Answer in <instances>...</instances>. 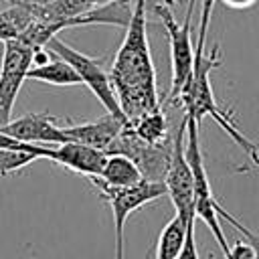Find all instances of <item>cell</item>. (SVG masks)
I'll return each instance as SVG.
<instances>
[{"label":"cell","mask_w":259,"mask_h":259,"mask_svg":"<svg viewBox=\"0 0 259 259\" xmlns=\"http://www.w3.org/2000/svg\"><path fill=\"white\" fill-rule=\"evenodd\" d=\"M164 4H168V6H172V4H174V0H164Z\"/></svg>","instance_id":"cell-26"},{"label":"cell","mask_w":259,"mask_h":259,"mask_svg":"<svg viewBox=\"0 0 259 259\" xmlns=\"http://www.w3.org/2000/svg\"><path fill=\"white\" fill-rule=\"evenodd\" d=\"M127 123L148 144H166V142H170V138H168V121H166V115H164L162 107L154 109V111H148V113H144L138 119L127 121Z\"/></svg>","instance_id":"cell-16"},{"label":"cell","mask_w":259,"mask_h":259,"mask_svg":"<svg viewBox=\"0 0 259 259\" xmlns=\"http://www.w3.org/2000/svg\"><path fill=\"white\" fill-rule=\"evenodd\" d=\"M150 257H152V255H150V253H146V259H150Z\"/></svg>","instance_id":"cell-27"},{"label":"cell","mask_w":259,"mask_h":259,"mask_svg":"<svg viewBox=\"0 0 259 259\" xmlns=\"http://www.w3.org/2000/svg\"><path fill=\"white\" fill-rule=\"evenodd\" d=\"M10 4H26V6H47L55 0H8Z\"/></svg>","instance_id":"cell-23"},{"label":"cell","mask_w":259,"mask_h":259,"mask_svg":"<svg viewBox=\"0 0 259 259\" xmlns=\"http://www.w3.org/2000/svg\"><path fill=\"white\" fill-rule=\"evenodd\" d=\"M190 223H194V221H190ZM190 223H186L182 217L174 214L166 223V227L160 231L156 251H154V259H176L182 251V245H184L186 231H188Z\"/></svg>","instance_id":"cell-15"},{"label":"cell","mask_w":259,"mask_h":259,"mask_svg":"<svg viewBox=\"0 0 259 259\" xmlns=\"http://www.w3.org/2000/svg\"><path fill=\"white\" fill-rule=\"evenodd\" d=\"M219 217H221V219H225L227 223H231V225H233V227H235V229L245 237V241H247V243L253 247V251H255V259H259V235H257V233H253L251 229H247L245 225H241V223H239L231 212H227L223 206L219 208Z\"/></svg>","instance_id":"cell-19"},{"label":"cell","mask_w":259,"mask_h":259,"mask_svg":"<svg viewBox=\"0 0 259 259\" xmlns=\"http://www.w3.org/2000/svg\"><path fill=\"white\" fill-rule=\"evenodd\" d=\"M89 182L95 186L97 194L109 204L111 214H113V251L115 259H123V229L132 212L142 208L144 204L158 200L166 196V184L164 182H152V180H142L134 186L127 188H113L103 184L99 178L91 176Z\"/></svg>","instance_id":"cell-5"},{"label":"cell","mask_w":259,"mask_h":259,"mask_svg":"<svg viewBox=\"0 0 259 259\" xmlns=\"http://www.w3.org/2000/svg\"><path fill=\"white\" fill-rule=\"evenodd\" d=\"M109 81L127 121L162 107L146 32V0H136L123 42L109 69Z\"/></svg>","instance_id":"cell-1"},{"label":"cell","mask_w":259,"mask_h":259,"mask_svg":"<svg viewBox=\"0 0 259 259\" xmlns=\"http://www.w3.org/2000/svg\"><path fill=\"white\" fill-rule=\"evenodd\" d=\"M53 55V53H51ZM26 79L32 81H40L47 85H55V87H75V85H83L81 77L77 75V71L63 59L55 57L49 59L45 65H30Z\"/></svg>","instance_id":"cell-14"},{"label":"cell","mask_w":259,"mask_h":259,"mask_svg":"<svg viewBox=\"0 0 259 259\" xmlns=\"http://www.w3.org/2000/svg\"><path fill=\"white\" fill-rule=\"evenodd\" d=\"M34 160H38L34 154L30 152H20V150H0V178H6L22 168H26L28 164H32Z\"/></svg>","instance_id":"cell-17"},{"label":"cell","mask_w":259,"mask_h":259,"mask_svg":"<svg viewBox=\"0 0 259 259\" xmlns=\"http://www.w3.org/2000/svg\"><path fill=\"white\" fill-rule=\"evenodd\" d=\"M176 259H200V257H198V249H196V239H194V223L188 225L182 251H180V255H178Z\"/></svg>","instance_id":"cell-20"},{"label":"cell","mask_w":259,"mask_h":259,"mask_svg":"<svg viewBox=\"0 0 259 259\" xmlns=\"http://www.w3.org/2000/svg\"><path fill=\"white\" fill-rule=\"evenodd\" d=\"M4 61L0 69V127L12 119V109L18 97V91L26 79V73L32 65L34 49L24 45L18 38L4 40Z\"/></svg>","instance_id":"cell-9"},{"label":"cell","mask_w":259,"mask_h":259,"mask_svg":"<svg viewBox=\"0 0 259 259\" xmlns=\"http://www.w3.org/2000/svg\"><path fill=\"white\" fill-rule=\"evenodd\" d=\"M105 158H107V154L101 150H95V148L79 144V142H65V144L53 146V158L51 160L63 168H69L71 172H77V174L91 178V176L101 174Z\"/></svg>","instance_id":"cell-12"},{"label":"cell","mask_w":259,"mask_h":259,"mask_svg":"<svg viewBox=\"0 0 259 259\" xmlns=\"http://www.w3.org/2000/svg\"><path fill=\"white\" fill-rule=\"evenodd\" d=\"M0 150H20V152H30L36 158H53V146H40V144H30V142H22L16 138H10L8 134L0 132Z\"/></svg>","instance_id":"cell-18"},{"label":"cell","mask_w":259,"mask_h":259,"mask_svg":"<svg viewBox=\"0 0 259 259\" xmlns=\"http://www.w3.org/2000/svg\"><path fill=\"white\" fill-rule=\"evenodd\" d=\"M4 49H6V45H4V40H0V69H2V61H4Z\"/></svg>","instance_id":"cell-24"},{"label":"cell","mask_w":259,"mask_h":259,"mask_svg":"<svg viewBox=\"0 0 259 259\" xmlns=\"http://www.w3.org/2000/svg\"><path fill=\"white\" fill-rule=\"evenodd\" d=\"M95 178H99L103 184L113 186V188H127L144 180L136 162L123 154H107L101 174Z\"/></svg>","instance_id":"cell-13"},{"label":"cell","mask_w":259,"mask_h":259,"mask_svg":"<svg viewBox=\"0 0 259 259\" xmlns=\"http://www.w3.org/2000/svg\"><path fill=\"white\" fill-rule=\"evenodd\" d=\"M105 154H123L136 162L144 180L164 182L172 154V140L166 144H148L130 127V123H125Z\"/></svg>","instance_id":"cell-8"},{"label":"cell","mask_w":259,"mask_h":259,"mask_svg":"<svg viewBox=\"0 0 259 259\" xmlns=\"http://www.w3.org/2000/svg\"><path fill=\"white\" fill-rule=\"evenodd\" d=\"M219 65H221L219 47H214L212 53L206 55L204 45H196V49H194V69H192V75H190L188 83L184 85V89L178 95V103H182L184 113L190 115L192 119H196L198 123L202 121L204 115H210L229 134V138L253 160V164L259 166V144L251 142L235 125V121L219 107V103L214 99L212 85H210V71Z\"/></svg>","instance_id":"cell-2"},{"label":"cell","mask_w":259,"mask_h":259,"mask_svg":"<svg viewBox=\"0 0 259 259\" xmlns=\"http://www.w3.org/2000/svg\"><path fill=\"white\" fill-rule=\"evenodd\" d=\"M127 119H121L113 113H105L103 117L95 121H85V123H73V125H63L65 136L69 142H79L85 146H91L95 150L107 152L111 142L119 136Z\"/></svg>","instance_id":"cell-11"},{"label":"cell","mask_w":259,"mask_h":259,"mask_svg":"<svg viewBox=\"0 0 259 259\" xmlns=\"http://www.w3.org/2000/svg\"><path fill=\"white\" fill-rule=\"evenodd\" d=\"M192 10H194V0H190V6L186 10L184 22H176L172 14V6L168 4H156L154 12L162 20V26L168 34L170 42V67H172V83H170V93L168 101L178 103V95L188 83L192 69H194V47H192Z\"/></svg>","instance_id":"cell-4"},{"label":"cell","mask_w":259,"mask_h":259,"mask_svg":"<svg viewBox=\"0 0 259 259\" xmlns=\"http://www.w3.org/2000/svg\"><path fill=\"white\" fill-rule=\"evenodd\" d=\"M45 49H47L49 53H53L55 57L67 61V63L77 71V75L81 77L83 85H87V87L91 89V93L101 101V105L105 107L107 113H113V115H117V117H121V119H127V117L123 115L121 107H119L117 95H115L113 85H111V81H109V73L101 67L99 61H95L93 57H89V55H85V53L73 49L71 45H67L65 40H59L57 36H53V38L45 45Z\"/></svg>","instance_id":"cell-6"},{"label":"cell","mask_w":259,"mask_h":259,"mask_svg":"<svg viewBox=\"0 0 259 259\" xmlns=\"http://www.w3.org/2000/svg\"><path fill=\"white\" fill-rule=\"evenodd\" d=\"M186 140H184V152H186V160L192 168L194 174V214L196 219H200L210 233L214 235L217 243L221 245V251L227 259L231 245L227 243V237L223 233V227L219 223V208L221 204L217 202L208 176H206V168H204V158H202V150H200V142H198V121L192 119L190 115H186Z\"/></svg>","instance_id":"cell-3"},{"label":"cell","mask_w":259,"mask_h":259,"mask_svg":"<svg viewBox=\"0 0 259 259\" xmlns=\"http://www.w3.org/2000/svg\"><path fill=\"white\" fill-rule=\"evenodd\" d=\"M184 140H186V117H182L178 132L172 138V154L168 172L164 178L166 192L174 204V210L178 217H182L186 223L196 221L194 214V174L186 160L184 152Z\"/></svg>","instance_id":"cell-7"},{"label":"cell","mask_w":259,"mask_h":259,"mask_svg":"<svg viewBox=\"0 0 259 259\" xmlns=\"http://www.w3.org/2000/svg\"><path fill=\"white\" fill-rule=\"evenodd\" d=\"M227 259H255V251H253V247H251L249 243L237 241V243L231 247Z\"/></svg>","instance_id":"cell-21"},{"label":"cell","mask_w":259,"mask_h":259,"mask_svg":"<svg viewBox=\"0 0 259 259\" xmlns=\"http://www.w3.org/2000/svg\"><path fill=\"white\" fill-rule=\"evenodd\" d=\"M105 2H111V0H97V6H101V4H105Z\"/></svg>","instance_id":"cell-25"},{"label":"cell","mask_w":259,"mask_h":259,"mask_svg":"<svg viewBox=\"0 0 259 259\" xmlns=\"http://www.w3.org/2000/svg\"><path fill=\"white\" fill-rule=\"evenodd\" d=\"M63 119L47 113H26L16 119H10L6 125L0 127V132L8 134L10 138L30 142V144H40V146H55V144H65L69 138L63 132Z\"/></svg>","instance_id":"cell-10"},{"label":"cell","mask_w":259,"mask_h":259,"mask_svg":"<svg viewBox=\"0 0 259 259\" xmlns=\"http://www.w3.org/2000/svg\"><path fill=\"white\" fill-rule=\"evenodd\" d=\"M227 8H233V10H245V8H251L257 0H221Z\"/></svg>","instance_id":"cell-22"}]
</instances>
